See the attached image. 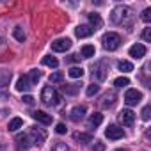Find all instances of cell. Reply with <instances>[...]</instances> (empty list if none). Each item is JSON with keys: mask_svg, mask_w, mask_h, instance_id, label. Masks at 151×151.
Listing matches in <instances>:
<instances>
[{"mask_svg": "<svg viewBox=\"0 0 151 151\" xmlns=\"http://www.w3.org/2000/svg\"><path fill=\"white\" fill-rule=\"evenodd\" d=\"M110 20H112V23H116V25H123V23H126L128 20H132V11H130L128 7H124V6H117V7L112 11Z\"/></svg>", "mask_w": 151, "mask_h": 151, "instance_id": "cell-1", "label": "cell"}, {"mask_svg": "<svg viewBox=\"0 0 151 151\" xmlns=\"http://www.w3.org/2000/svg\"><path fill=\"white\" fill-rule=\"evenodd\" d=\"M41 101L45 105H59L60 103V94L52 87V86H46L43 87L41 91Z\"/></svg>", "mask_w": 151, "mask_h": 151, "instance_id": "cell-2", "label": "cell"}, {"mask_svg": "<svg viewBox=\"0 0 151 151\" xmlns=\"http://www.w3.org/2000/svg\"><path fill=\"white\" fill-rule=\"evenodd\" d=\"M101 43H103V48H105V50L114 52V50L119 48V45H121V37H119V34H116V32H109V34L103 36Z\"/></svg>", "mask_w": 151, "mask_h": 151, "instance_id": "cell-3", "label": "cell"}, {"mask_svg": "<svg viewBox=\"0 0 151 151\" xmlns=\"http://www.w3.org/2000/svg\"><path fill=\"white\" fill-rule=\"evenodd\" d=\"M107 75H109V66H107V62H96L94 66H93V77H96L98 80H105L107 78Z\"/></svg>", "mask_w": 151, "mask_h": 151, "instance_id": "cell-4", "label": "cell"}, {"mask_svg": "<svg viewBox=\"0 0 151 151\" xmlns=\"http://www.w3.org/2000/svg\"><path fill=\"white\" fill-rule=\"evenodd\" d=\"M29 135L32 137V144H37V146H41L46 140V132L43 128H37V126H32L30 132H29Z\"/></svg>", "mask_w": 151, "mask_h": 151, "instance_id": "cell-5", "label": "cell"}, {"mask_svg": "<svg viewBox=\"0 0 151 151\" xmlns=\"http://www.w3.org/2000/svg\"><path fill=\"white\" fill-rule=\"evenodd\" d=\"M142 100V93L140 91H137V89H128L126 93H124V103L126 105H137L139 101Z\"/></svg>", "mask_w": 151, "mask_h": 151, "instance_id": "cell-6", "label": "cell"}, {"mask_svg": "<svg viewBox=\"0 0 151 151\" xmlns=\"http://www.w3.org/2000/svg\"><path fill=\"white\" fill-rule=\"evenodd\" d=\"M105 137L110 139V140H117V139H123L124 137V130L119 128L117 124H110L107 130H105Z\"/></svg>", "mask_w": 151, "mask_h": 151, "instance_id": "cell-7", "label": "cell"}, {"mask_svg": "<svg viewBox=\"0 0 151 151\" xmlns=\"http://www.w3.org/2000/svg\"><path fill=\"white\" fill-rule=\"evenodd\" d=\"M71 48V41L68 39V37H60V39H55L53 43H52V50L53 52H66V50H69Z\"/></svg>", "mask_w": 151, "mask_h": 151, "instance_id": "cell-8", "label": "cell"}, {"mask_svg": "<svg viewBox=\"0 0 151 151\" xmlns=\"http://www.w3.org/2000/svg\"><path fill=\"white\" fill-rule=\"evenodd\" d=\"M30 146H32V140L29 139L27 133H18V135H16V147H18L20 151H25V149H29Z\"/></svg>", "mask_w": 151, "mask_h": 151, "instance_id": "cell-9", "label": "cell"}, {"mask_svg": "<svg viewBox=\"0 0 151 151\" xmlns=\"http://www.w3.org/2000/svg\"><path fill=\"white\" fill-rule=\"evenodd\" d=\"M119 121H121L123 124H126V126L133 124V121H135V114H133V110H130V109L121 110V112H119Z\"/></svg>", "mask_w": 151, "mask_h": 151, "instance_id": "cell-10", "label": "cell"}, {"mask_svg": "<svg viewBox=\"0 0 151 151\" xmlns=\"http://www.w3.org/2000/svg\"><path fill=\"white\" fill-rule=\"evenodd\" d=\"M32 117L37 121V123H43V124H52V116L43 112V110H34L32 112Z\"/></svg>", "mask_w": 151, "mask_h": 151, "instance_id": "cell-11", "label": "cell"}, {"mask_svg": "<svg viewBox=\"0 0 151 151\" xmlns=\"http://www.w3.org/2000/svg\"><path fill=\"white\" fill-rule=\"evenodd\" d=\"M84 116H86V107H82V105H78V107H73V110H71V114H69L71 121H75V123L82 121V119H84Z\"/></svg>", "mask_w": 151, "mask_h": 151, "instance_id": "cell-12", "label": "cell"}, {"mask_svg": "<svg viewBox=\"0 0 151 151\" xmlns=\"http://www.w3.org/2000/svg\"><path fill=\"white\" fill-rule=\"evenodd\" d=\"M146 55V46L144 45H133L132 48H130V57H133V59H142Z\"/></svg>", "mask_w": 151, "mask_h": 151, "instance_id": "cell-13", "label": "cell"}, {"mask_svg": "<svg viewBox=\"0 0 151 151\" xmlns=\"http://www.w3.org/2000/svg\"><path fill=\"white\" fill-rule=\"evenodd\" d=\"M30 87H32V86H30V82H29L27 77H20V78H18V82H16V91L25 93V91H29Z\"/></svg>", "mask_w": 151, "mask_h": 151, "instance_id": "cell-14", "label": "cell"}, {"mask_svg": "<svg viewBox=\"0 0 151 151\" xmlns=\"http://www.w3.org/2000/svg\"><path fill=\"white\" fill-rule=\"evenodd\" d=\"M93 32H94V30H93L89 25H78L77 30H75V34H77L78 37H89Z\"/></svg>", "mask_w": 151, "mask_h": 151, "instance_id": "cell-15", "label": "cell"}, {"mask_svg": "<svg viewBox=\"0 0 151 151\" xmlns=\"http://www.w3.org/2000/svg\"><path fill=\"white\" fill-rule=\"evenodd\" d=\"M73 139L77 140V142H82V144L93 142V135L91 133H80V132H77V133H73Z\"/></svg>", "mask_w": 151, "mask_h": 151, "instance_id": "cell-16", "label": "cell"}, {"mask_svg": "<svg viewBox=\"0 0 151 151\" xmlns=\"http://www.w3.org/2000/svg\"><path fill=\"white\" fill-rule=\"evenodd\" d=\"M87 18H89V23H91L89 27H91L93 30H96V29H100V27H101V18H100V14H96V13H91Z\"/></svg>", "mask_w": 151, "mask_h": 151, "instance_id": "cell-17", "label": "cell"}, {"mask_svg": "<svg viewBox=\"0 0 151 151\" xmlns=\"http://www.w3.org/2000/svg\"><path fill=\"white\" fill-rule=\"evenodd\" d=\"M101 123H103V116L98 114V112H94V114L89 117V128H96V126H100Z\"/></svg>", "mask_w": 151, "mask_h": 151, "instance_id": "cell-18", "label": "cell"}, {"mask_svg": "<svg viewBox=\"0 0 151 151\" xmlns=\"http://www.w3.org/2000/svg\"><path fill=\"white\" fill-rule=\"evenodd\" d=\"M94 46L93 45H84L82 46V57L84 59H91V57H94Z\"/></svg>", "mask_w": 151, "mask_h": 151, "instance_id": "cell-19", "label": "cell"}, {"mask_svg": "<svg viewBox=\"0 0 151 151\" xmlns=\"http://www.w3.org/2000/svg\"><path fill=\"white\" fill-rule=\"evenodd\" d=\"M68 75H69L71 78H82V77H84V69L78 68V66H75V68H71V69L68 71Z\"/></svg>", "mask_w": 151, "mask_h": 151, "instance_id": "cell-20", "label": "cell"}, {"mask_svg": "<svg viewBox=\"0 0 151 151\" xmlns=\"http://www.w3.org/2000/svg\"><path fill=\"white\" fill-rule=\"evenodd\" d=\"M29 82H30V86H34V84H37L39 82V78H41V71H37V69H32L30 73H29Z\"/></svg>", "mask_w": 151, "mask_h": 151, "instance_id": "cell-21", "label": "cell"}, {"mask_svg": "<svg viewBox=\"0 0 151 151\" xmlns=\"http://www.w3.org/2000/svg\"><path fill=\"white\" fill-rule=\"evenodd\" d=\"M43 64L45 66H48V68H57L59 66V60L55 59V57H52V55H46V57H43Z\"/></svg>", "mask_w": 151, "mask_h": 151, "instance_id": "cell-22", "label": "cell"}, {"mask_svg": "<svg viewBox=\"0 0 151 151\" xmlns=\"http://www.w3.org/2000/svg\"><path fill=\"white\" fill-rule=\"evenodd\" d=\"M117 68L123 71V73H128V71H133V64L130 60H119L117 62Z\"/></svg>", "mask_w": 151, "mask_h": 151, "instance_id": "cell-23", "label": "cell"}, {"mask_svg": "<svg viewBox=\"0 0 151 151\" xmlns=\"http://www.w3.org/2000/svg\"><path fill=\"white\" fill-rule=\"evenodd\" d=\"M22 124H23V121H22L20 117H14V119H11V121H9L7 130H9V132H16L18 128H22Z\"/></svg>", "mask_w": 151, "mask_h": 151, "instance_id": "cell-24", "label": "cell"}, {"mask_svg": "<svg viewBox=\"0 0 151 151\" xmlns=\"http://www.w3.org/2000/svg\"><path fill=\"white\" fill-rule=\"evenodd\" d=\"M114 101H116V94H114V93H109V94H105V96H103L101 105H103V107H112V105H114Z\"/></svg>", "mask_w": 151, "mask_h": 151, "instance_id": "cell-25", "label": "cell"}, {"mask_svg": "<svg viewBox=\"0 0 151 151\" xmlns=\"http://www.w3.org/2000/svg\"><path fill=\"white\" fill-rule=\"evenodd\" d=\"M128 84H130L128 77H119V78H116V80H114V86H116L117 89H123V87H126Z\"/></svg>", "mask_w": 151, "mask_h": 151, "instance_id": "cell-26", "label": "cell"}, {"mask_svg": "<svg viewBox=\"0 0 151 151\" xmlns=\"http://www.w3.org/2000/svg\"><path fill=\"white\" fill-rule=\"evenodd\" d=\"M13 34H14L16 41H20V43H23V41H25V32H23V29H22V27H16Z\"/></svg>", "mask_w": 151, "mask_h": 151, "instance_id": "cell-27", "label": "cell"}, {"mask_svg": "<svg viewBox=\"0 0 151 151\" xmlns=\"http://www.w3.org/2000/svg\"><path fill=\"white\" fill-rule=\"evenodd\" d=\"M62 78H64V75L59 73V71H55V73L50 75V82H52V84H59V82H62Z\"/></svg>", "mask_w": 151, "mask_h": 151, "instance_id": "cell-28", "label": "cell"}, {"mask_svg": "<svg viewBox=\"0 0 151 151\" xmlns=\"http://www.w3.org/2000/svg\"><path fill=\"white\" fill-rule=\"evenodd\" d=\"M50 151H69V147L66 146V142H55Z\"/></svg>", "mask_w": 151, "mask_h": 151, "instance_id": "cell-29", "label": "cell"}, {"mask_svg": "<svg viewBox=\"0 0 151 151\" xmlns=\"http://www.w3.org/2000/svg\"><path fill=\"white\" fill-rule=\"evenodd\" d=\"M77 91H78V86L77 84H68V86H64V93H68V94H77Z\"/></svg>", "mask_w": 151, "mask_h": 151, "instance_id": "cell-30", "label": "cell"}, {"mask_svg": "<svg viewBox=\"0 0 151 151\" xmlns=\"http://www.w3.org/2000/svg\"><path fill=\"white\" fill-rule=\"evenodd\" d=\"M98 91H100V86H96V84H91V86H87V96L91 98V96H94V94H98Z\"/></svg>", "mask_w": 151, "mask_h": 151, "instance_id": "cell-31", "label": "cell"}, {"mask_svg": "<svg viewBox=\"0 0 151 151\" xmlns=\"http://www.w3.org/2000/svg\"><path fill=\"white\" fill-rule=\"evenodd\" d=\"M140 18H142V22H144V23H149V22H151V9H149V7H147V9H144Z\"/></svg>", "mask_w": 151, "mask_h": 151, "instance_id": "cell-32", "label": "cell"}, {"mask_svg": "<svg viewBox=\"0 0 151 151\" xmlns=\"http://www.w3.org/2000/svg\"><path fill=\"white\" fill-rule=\"evenodd\" d=\"M9 78H11V73H4L2 77H0V86H6L9 82Z\"/></svg>", "mask_w": 151, "mask_h": 151, "instance_id": "cell-33", "label": "cell"}, {"mask_svg": "<svg viewBox=\"0 0 151 151\" xmlns=\"http://www.w3.org/2000/svg\"><path fill=\"white\" fill-rule=\"evenodd\" d=\"M142 37H144V41H151V29L147 27V29H144V32H142Z\"/></svg>", "mask_w": 151, "mask_h": 151, "instance_id": "cell-34", "label": "cell"}, {"mask_svg": "<svg viewBox=\"0 0 151 151\" xmlns=\"http://www.w3.org/2000/svg\"><path fill=\"white\" fill-rule=\"evenodd\" d=\"M149 112H151V107H149V105L142 109V119H144V121H147V119H149Z\"/></svg>", "mask_w": 151, "mask_h": 151, "instance_id": "cell-35", "label": "cell"}, {"mask_svg": "<svg viewBox=\"0 0 151 151\" xmlns=\"http://www.w3.org/2000/svg\"><path fill=\"white\" fill-rule=\"evenodd\" d=\"M55 132H57V133H66V124H64V123H59V124L55 126Z\"/></svg>", "mask_w": 151, "mask_h": 151, "instance_id": "cell-36", "label": "cell"}, {"mask_svg": "<svg viewBox=\"0 0 151 151\" xmlns=\"http://www.w3.org/2000/svg\"><path fill=\"white\" fill-rule=\"evenodd\" d=\"M22 100H23V103H27V105H32V103H34V98H32L30 94H25Z\"/></svg>", "mask_w": 151, "mask_h": 151, "instance_id": "cell-37", "label": "cell"}, {"mask_svg": "<svg viewBox=\"0 0 151 151\" xmlns=\"http://www.w3.org/2000/svg\"><path fill=\"white\" fill-rule=\"evenodd\" d=\"M6 50V43H4V37L0 36V52H4Z\"/></svg>", "mask_w": 151, "mask_h": 151, "instance_id": "cell-38", "label": "cell"}, {"mask_svg": "<svg viewBox=\"0 0 151 151\" xmlns=\"http://www.w3.org/2000/svg\"><path fill=\"white\" fill-rule=\"evenodd\" d=\"M69 60L71 62H77V60H80V57L78 55H69Z\"/></svg>", "mask_w": 151, "mask_h": 151, "instance_id": "cell-39", "label": "cell"}, {"mask_svg": "<svg viewBox=\"0 0 151 151\" xmlns=\"http://www.w3.org/2000/svg\"><path fill=\"white\" fill-rule=\"evenodd\" d=\"M93 147H96L98 151H103V146H101V144H96V146H93Z\"/></svg>", "mask_w": 151, "mask_h": 151, "instance_id": "cell-40", "label": "cell"}, {"mask_svg": "<svg viewBox=\"0 0 151 151\" xmlns=\"http://www.w3.org/2000/svg\"><path fill=\"white\" fill-rule=\"evenodd\" d=\"M116 151H128V149H121V147H119V149H116Z\"/></svg>", "mask_w": 151, "mask_h": 151, "instance_id": "cell-41", "label": "cell"}]
</instances>
